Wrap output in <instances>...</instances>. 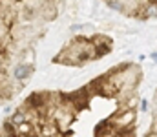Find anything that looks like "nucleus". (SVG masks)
<instances>
[{
	"mask_svg": "<svg viewBox=\"0 0 157 137\" xmlns=\"http://www.w3.org/2000/svg\"><path fill=\"white\" fill-rule=\"evenodd\" d=\"M33 70H35V64H31V62H20L15 68V77L17 79H28L29 75L33 73Z\"/></svg>",
	"mask_w": 157,
	"mask_h": 137,
	"instance_id": "obj_1",
	"label": "nucleus"
},
{
	"mask_svg": "<svg viewBox=\"0 0 157 137\" xmlns=\"http://www.w3.org/2000/svg\"><path fill=\"white\" fill-rule=\"evenodd\" d=\"M46 95L44 93H31L28 101H26V104L28 108H40V106H46V101H44Z\"/></svg>",
	"mask_w": 157,
	"mask_h": 137,
	"instance_id": "obj_2",
	"label": "nucleus"
},
{
	"mask_svg": "<svg viewBox=\"0 0 157 137\" xmlns=\"http://www.w3.org/2000/svg\"><path fill=\"white\" fill-rule=\"evenodd\" d=\"M152 59H154L155 62H157V53H154V55H152Z\"/></svg>",
	"mask_w": 157,
	"mask_h": 137,
	"instance_id": "obj_3",
	"label": "nucleus"
}]
</instances>
